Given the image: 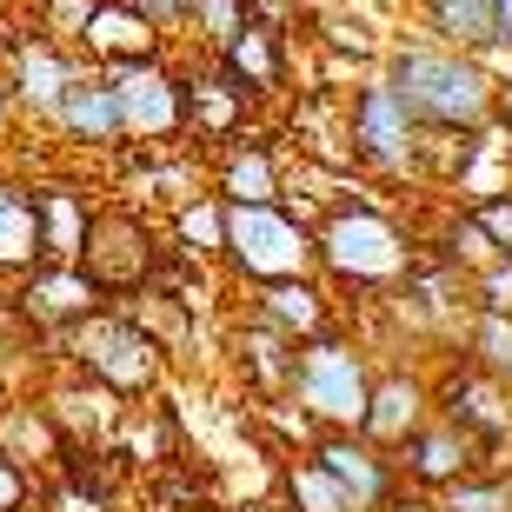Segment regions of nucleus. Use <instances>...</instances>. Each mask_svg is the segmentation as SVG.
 Here are the masks:
<instances>
[{
    "label": "nucleus",
    "instance_id": "nucleus-1",
    "mask_svg": "<svg viewBox=\"0 0 512 512\" xmlns=\"http://www.w3.org/2000/svg\"><path fill=\"white\" fill-rule=\"evenodd\" d=\"M393 94L426 127H479L493 114V80L459 47H406L393 60Z\"/></svg>",
    "mask_w": 512,
    "mask_h": 512
},
{
    "label": "nucleus",
    "instance_id": "nucleus-2",
    "mask_svg": "<svg viewBox=\"0 0 512 512\" xmlns=\"http://www.w3.org/2000/svg\"><path fill=\"white\" fill-rule=\"evenodd\" d=\"M227 253L247 280H306L313 260H320V240L286 220L273 200L247 207V200H227Z\"/></svg>",
    "mask_w": 512,
    "mask_h": 512
},
{
    "label": "nucleus",
    "instance_id": "nucleus-3",
    "mask_svg": "<svg viewBox=\"0 0 512 512\" xmlns=\"http://www.w3.org/2000/svg\"><path fill=\"white\" fill-rule=\"evenodd\" d=\"M320 260L333 273L360 286H380V280H399L406 266H413V247H406V233L380 213H333L320 233Z\"/></svg>",
    "mask_w": 512,
    "mask_h": 512
},
{
    "label": "nucleus",
    "instance_id": "nucleus-4",
    "mask_svg": "<svg viewBox=\"0 0 512 512\" xmlns=\"http://www.w3.org/2000/svg\"><path fill=\"white\" fill-rule=\"evenodd\" d=\"M293 380H300V393H306V406L320 419H333V426H360V413H366V366H360V353L353 346H340V340H313L306 346V360L293 366Z\"/></svg>",
    "mask_w": 512,
    "mask_h": 512
},
{
    "label": "nucleus",
    "instance_id": "nucleus-5",
    "mask_svg": "<svg viewBox=\"0 0 512 512\" xmlns=\"http://www.w3.org/2000/svg\"><path fill=\"white\" fill-rule=\"evenodd\" d=\"M114 100H120L127 133H140V140H160V133L180 127V80H173L153 54L114 67Z\"/></svg>",
    "mask_w": 512,
    "mask_h": 512
},
{
    "label": "nucleus",
    "instance_id": "nucleus-6",
    "mask_svg": "<svg viewBox=\"0 0 512 512\" xmlns=\"http://www.w3.org/2000/svg\"><path fill=\"white\" fill-rule=\"evenodd\" d=\"M80 360L94 366L114 393H140V386H153V366H160V360H153V340L133 320H87V326H80Z\"/></svg>",
    "mask_w": 512,
    "mask_h": 512
},
{
    "label": "nucleus",
    "instance_id": "nucleus-7",
    "mask_svg": "<svg viewBox=\"0 0 512 512\" xmlns=\"http://www.w3.org/2000/svg\"><path fill=\"white\" fill-rule=\"evenodd\" d=\"M346 140L353 153H366L373 167H406L413 160V114H406V100L393 94V80H373L346 120Z\"/></svg>",
    "mask_w": 512,
    "mask_h": 512
},
{
    "label": "nucleus",
    "instance_id": "nucleus-8",
    "mask_svg": "<svg viewBox=\"0 0 512 512\" xmlns=\"http://www.w3.org/2000/svg\"><path fill=\"white\" fill-rule=\"evenodd\" d=\"M20 306L34 313V320H87L100 306V280L94 273H80V266H40V273H27V286H20Z\"/></svg>",
    "mask_w": 512,
    "mask_h": 512
},
{
    "label": "nucleus",
    "instance_id": "nucleus-9",
    "mask_svg": "<svg viewBox=\"0 0 512 512\" xmlns=\"http://www.w3.org/2000/svg\"><path fill=\"white\" fill-rule=\"evenodd\" d=\"M313 466H320V473L353 499V512H366V506H380V499H386V466L373 459V446L353 439V433L320 439V459H313Z\"/></svg>",
    "mask_w": 512,
    "mask_h": 512
},
{
    "label": "nucleus",
    "instance_id": "nucleus-10",
    "mask_svg": "<svg viewBox=\"0 0 512 512\" xmlns=\"http://www.w3.org/2000/svg\"><path fill=\"white\" fill-rule=\"evenodd\" d=\"M80 47H87L94 60H107V67H120V60H147L153 54V27L133 14L127 0H100L94 14H87V27H80Z\"/></svg>",
    "mask_w": 512,
    "mask_h": 512
},
{
    "label": "nucleus",
    "instance_id": "nucleus-11",
    "mask_svg": "<svg viewBox=\"0 0 512 512\" xmlns=\"http://www.w3.org/2000/svg\"><path fill=\"white\" fill-rule=\"evenodd\" d=\"M34 213H40V260L74 266L87 253V207H80V193L74 187H40Z\"/></svg>",
    "mask_w": 512,
    "mask_h": 512
},
{
    "label": "nucleus",
    "instance_id": "nucleus-12",
    "mask_svg": "<svg viewBox=\"0 0 512 512\" xmlns=\"http://www.w3.org/2000/svg\"><path fill=\"white\" fill-rule=\"evenodd\" d=\"M40 260V213L34 193L0 180V273H34Z\"/></svg>",
    "mask_w": 512,
    "mask_h": 512
},
{
    "label": "nucleus",
    "instance_id": "nucleus-13",
    "mask_svg": "<svg viewBox=\"0 0 512 512\" xmlns=\"http://www.w3.org/2000/svg\"><path fill=\"white\" fill-rule=\"evenodd\" d=\"M54 114H60V127H67V133L94 140V147H107V140H120V133H127L114 87H87V80H74V87L54 100Z\"/></svg>",
    "mask_w": 512,
    "mask_h": 512
},
{
    "label": "nucleus",
    "instance_id": "nucleus-14",
    "mask_svg": "<svg viewBox=\"0 0 512 512\" xmlns=\"http://www.w3.org/2000/svg\"><path fill=\"white\" fill-rule=\"evenodd\" d=\"M240 114H247V87L233 74H213V80H193V87H180V120H193L200 133H233L240 127Z\"/></svg>",
    "mask_w": 512,
    "mask_h": 512
},
{
    "label": "nucleus",
    "instance_id": "nucleus-15",
    "mask_svg": "<svg viewBox=\"0 0 512 512\" xmlns=\"http://www.w3.org/2000/svg\"><path fill=\"white\" fill-rule=\"evenodd\" d=\"M14 80H20V100H34V107H47L54 114V100L74 87V67L47 47V40H27V47H14Z\"/></svg>",
    "mask_w": 512,
    "mask_h": 512
},
{
    "label": "nucleus",
    "instance_id": "nucleus-16",
    "mask_svg": "<svg viewBox=\"0 0 512 512\" xmlns=\"http://www.w3.org/2000/svg\"><path fill=\"white\" fill-rule=\"evenodd\" d=\"M419 406H426V393H419L413 380H386L366 393V413H360V433L366 439H406L419 426Z\"/></svg>",
    "mask_w": 512,
    "mask_h": 512
},
{
    "label": "nucleus",
    "instance_id": "nucleus-17",
    "mask_svg": "<svg viewBox=\"0 0 512 512\" xmlns=\"http://www.w3.org/2000/svg\"><path fill=\"white\" fill-rule=\"evenodd\" d=\"M220 54H227V74L240 80V87H253V94L280 87V47H273V27H253V20H247Z\"/></svg>",
    "mask_w": 512,
    "mask_h": 512
},
{
    "label": "nucleus",
    "instance_id": "nucleus-18",
    "mask_svg": "<svg viewBox=\"0 0 512 512\" xmlns=\"http://www.w3.org/2000/svg\"><path fill=\"white\" fill-rule=\"evenodd\" d=\"M266 326H280V333H320L326 326V300L313 280H266V300H260Z\"/></svg>",
    "mask_w": 512,
    "mask_h": 512
},
{
    "label": "nucleus",
    "instance_id": "nucleus-19",
    "mask_svg": "<svg viewBox=\"0 0 512 512\" xmlns=\"http://www.w3.org/2000/svg\"><path fill=\"white\" fill-rule=\"evenodd\" d=\"M426 14H433V27L453 40V47H499L493 0H426Z\"/></svg>",
    "mask_w": 512,
    "mask_h": 512
},
{
    "label": "nucleus",
    "instance_id": "nucleus-20",
    "mask_svg": "<svg viewBox=\"0 0 512 512\" xmlns=\"http://www.w3.org/2000/svg\"><path fill=\"white\" fill-rule=\"evenodd\" d=\"M466 459H473V433H466L459 419H453V426H439V433L413 439V473L433 479V486H439V479H459V473H466Z\"/></svg>",
    "mask_w": 512,
    "mask_h": 512
},
{
    "label": "nucleus",
    "instance_id": "nucleus-21",
    "mask_svg": "<svg viewBox=\"0 0 512 512\" xmlns=\"http://www.w3.org/2000/svg\"><path fill=\"white\" fill-rule=\"evenodd\" d=\"M446 399H453L459 426H479V433H506V426H512L506 399H499L486 380H453V393H446Z\"/></svg>",
    "mask_w": 512,
    "mask_h": 512
},
{
    "label": "nucleus",
    "instance_id": "nucleus-22",
    "mask_svg": "<svg viewBox=\"0 0 512 512\" xmlns=\"http://www.w3.org/2000/svg\"><path fill=\"white\" fill-rule=\"evenodd\" d=\"M220 193H227V200H247V207H266V200L280 193V173H273V160H266V153H233Z\"/></svg>",
    "mask_w": 512,
    "mask_h": 512
},
{
    "label": "nucleus",
    "instance_id": "nucleus-23",
    "mask_svg": "<svg viewBox=\"0 0 512 512\" xmlns=\"http://www.w3.org/2000/svg\"><path fill=\"white\" fill-rule=\"evenodd\" d=\"M180 240H187V253H227V200L180 207Z\"/></svg>",
    "mask_w": 512,
    "mask_h": 512
},
{
    "label": "nucleus",
    "instance_id": "nucleus-24",
    "mask_svg": "<svg viewBox=\"0 0 512 512\" xmlns=\"http://www.w3.org/2000/svg\"><path fill=\"white\" fill-rule=\"evenodd\" d=\"M286 486H293V506H300V512H353V499H346L320 466H293Z\"/></svg>",
    "mask_w": 512,
    "mask_h": 512
},
{
    "label": "nucleus",
    "instance_id": "nucleus-25",
    "mask_svg": "<svg viewBox=\"0 0 512 512\" xmlns=\"http://www.w3.org/2000/svg\"><path fill=\"white\" fill-rule=\"evenodd\" d=\"M187 20H200V34H207L213 47H227V40L247 27V0H193Z\"/></svg>",
    "mask_w": 512,
    "mask_h": 512
},
{
    "label": "nucleus",
    "instance_id": "nucleus-26",
    "mask_svg": "<svg viewBox=\"0 0 512 512\" xmlns=\"http://www.w3.org/2000/svg\"><path fill=\"white\" fill-rule=\"evenodd\" d=\"M479 353H486V373H493V380H512V313H486Z\"/></svg>",
    "mask_w": 512,
    "mask_h": 512
},
{
    "label": "nucleus",
    "instance_id": "nucleus-27",
    "mask_svg": "<svg viewBox=\"0 0 512 512\" xmlns=\"http://www.w3.org/2000/svg\"><path fill=\"white\" fill-rule=\"evenodd\" d=\"M100 0H34V14H40V27L54 40H80V27H87V14H94Z\"/></svg>",
    "mask_w": 512,
    "mask_h": 512
},
{
    "label": "nucleus",
    "instance_id": "nucleus-28",
    "mask_svg": "<svg viewBox=\"0 0 512 512\" xmlns=\"http://www.w3.org/2000/svg\"><path fill=\"white\" fill-rule=\"evenodd\" d=\"M446 512H512V493H506V486H473V479H453Z\"/></svg>",
    "mask_w": 512,
    "mask_h": 512
},
{
    "label": "nucleus",
    "instance_id": "nucleus-29",
    "mask_svg": "<svg viewBox=\"0 0 512 512\" xmlns=\"http://www.w3.org/2000/svg\"><path fill=\"white\" fill-rule=\"evenodd\" d=\"M127 7L147 20L153 34H173V27H187V14H193V0H127Z\"/></svg>",
    "mask_w": 512,
    "mask_h": 512
},
{
    "label": "nucleus",
    "instance_id": "nucleus-30",
    "mask_svg": "<svg viewBox=\"0 0 512 512\" xmlns=\"http://www.w3.org/2000/svg\"><path fill=\"white\" fill-rule=\"evenodd\" d=\"M453 253H466V260H473V266H493V260H499L493 233L479 227V220H459V227H453Z\"/></svg>",
    "mask_w": 512,
    "mask_h": 512
},
{
    "label": "nucleus",
    "instance_id": "nucleus-31",
    "mask_svg": "<svg viewBox=\"0 0 512 512\" xmlns=\"http://www.w3.org/2000/svg\"><path fill=\"white\" fill-rule=\"evenodd\" d=\"M27 493H34V486H27V473H20L14 453L0 446V512H20V506H27Z\"/></svg>",
    "mask_w": 512,
    "mask_h": 512
},
{
    "label": "nucleus",
    "instance_id": "nucleus-32",
    "mask_svg": "<svg viewBox=\"0 0 512 512\" xmlns=\"http://www.w3.org/2000/svg\"><path fill=\"white\" fill-rule=\"evenodd\" d=\"M473 220H479L486 233H493V247H499V253H512V200H486V207H479Z\"/></svg>",
    "mask_w": 512,
    "mask_h": 512
},
{
    "label": "nucleus",
    "instance_id": "nucleus-33",
    "mask_svg": "<svg viewBox=\"0 0 512 512\" xmlns=\"http://www.w3.org/2000/svg\"><path fill=\"white\" fill-rule=\"evenodd\" d=\"M486 293H493V313H512V266H493V273H486Z\"/></svg>",
    "mask_w": 512,
    "mask_h": 512
},
{
    "label": "nucleus",
    "instance_id": "nucleus-34",
    "mask_svg": "<svg viewBox=\"0 0 512 512\" xmlns=\"http://www.w3.org/2000/svg\"><path fill=\"white\" fill-rule=\"evenodd\" d=\"M54 506H60V512H100V493H60Z\"/></svg>",
    "mask_w": 512,
    "mask_h": 512
},
{
    "label": "nucleus",
    "instance_id": "nucleus-35",
    "mask_svg": "<svg viewBox=\"0 0 512 512\" xmlns=\"http://www.w3.org/2000/svg\"><path fill=\"white\" fill-rule=\"evenodd\" d=\"M493 14H499V40H512V0H493Z\"/></svg>",
    "mask_w": 512,
    "mask_h": 512
},
{
    "label": "nucleus",
    "instance_id": "nucleus-36",
    "mask_svg": "<svg viewBox=\"0 0 512 512\" xmlns=\"http://www.w3.org/2000/svg\"><path fill=\"white\" fill-rule=\"evenodd\" d=\"M493 107H499V120L512 127V87H506V94H493Z\"/></svg>",
    "mask_w": 512,
    "mask_h": 512
},
{
    "label": "nucleus",
    "instance_id": "nucleus-37",
    "mask_svg": "<svg viewBox=\"0 0 512 512\" xmlns=\"http://www.w3.org/2000/svg\"><path fill=\"white\" fill-rule=\"evenodd\" d=\"M7 120H14V114H7V94H0V140H7Z\"/></svg>",
    "mask_w": 512,
    "mask_h": 512
},
{
    "label": "nucleus",
    "instance_id": "nucleus-38",
    "mask_svg": "<svg viewBox=\"0 0 512 512\" xmlns=\"http://www.w3.org/2000/svg\"><path fill=\"white\" fill-rule=\"evenodd\" d=\"M393 512H426V506H393Z\"/></svg>",
    "mask_w": 512,
    "mask_h": 512
}]
</instances>
